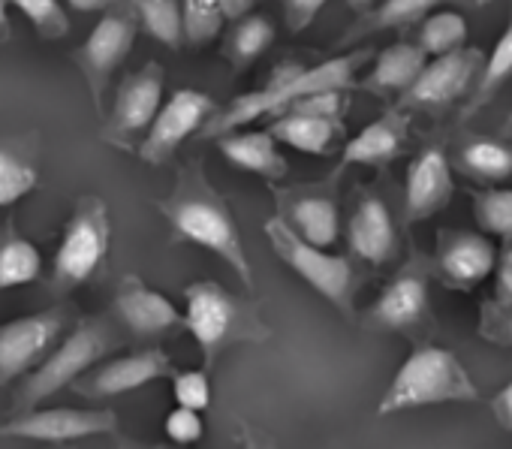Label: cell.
I'll return each mask as SVG.
<instances>
[{
    "label": "cell",
    "mask_w": 512,
    "mask_h": 449,
    "mask_svg": "<svg viewBox=\"0 0 512 449\" xmlns=\"http://www.w3.org/2000/svg\"><path fill=\"white\" fill-rule=\"evenodd\" d=\"M157 208L172 227L175 239L220 257L238 275L244 290H253V272L244 254L238 223L226 199L211 187L199 166H184L178 172L175 190L166 199H160Z\"/></svg>",
    "instance_id": "cell-1"
},
{
    "label": "cell",
    "mask_w": 512,
    "mask_h": 449,
    "mask_svg": "<svg viewBox=\"0 0 512 449\" xmlns=\"http://www.w3.org/2000/svg\"><path fill=\"white\" fill-rule=\"evenodd\" d=\"M368 58H371L368 49H356V52L329 58L323 64H314V67H302V64L281 67L263 88L235 97L223 112H217L205 124L202 136L217 139L220 133L241 130L260 118H278L290 112L299 100L317 91H350V85L356 82V73L368 64Z\"/></svg>",
    "instance_id": "cell-2"
},
{
    "label": "cell",
    "mask_w": 512,
    "mask_h": 449,
    "mask_svg": "<svg viewBox=\"0 0 512 449\" xmlns=\"http://www.w3.org/2000/svg\"><path fill=\"white\" fill-rule=\"evenodd\" d=\"M184 329L202 350L205 368H211L232 344H263L272 338V329L263 323L256 305L232 296L217 281H196L184 287Z\"/></svg>",
    "instance_id": "cell-3"
},
{
    "label": "cell",
    "mask_w": 512,
    "mask_h": 449,
    "mask_svg": "<svg viewBox=\"0 0 512 449\" xmlns=\"http://www.w3.org/2000/svg\"><path fill=\"white\" fill-rule=\"evenodd\" d=\"M446 401H479V389L452 350L422 344L395 371L389 389L377 404V413L389 416Z\"/></svg>",
    "instance_id": "cell-4"
},
{
    "label": "cell",
    "mask_w": 512,
    "mask_h": 449,
    "mask_svg": "<svg viewBox=\"0 0 512 449\" xmlns=\"http://www.w3.org/2000/svg\"><path fill=\"white\" fill-rule=\"evenodd\" d=\"M266 236L275 248V254L311 287L317 290L329 305H335L347 320H353V296H356V272L347 257L329 254V248H317L305 242L290 223L275 214L266 220Z\"/></svg>",
    "instance_id": "cell-5"
},
{
    "label": "cell",
    "mask_w": 512,
    "mask_h": 449,
    "mask_svg": "<svg viewBox=\"0 0 512 449\" xmlns=\"http://www.w3.org/2000/svg\"><path fill=\"white\" fill-rule=\"evenodd\" d=\"M109 242H112V227H109L106 202L97 196H85L73 211L61 248L55 254V284L61 290H70L91 281L109 254Z\"/></svg>",
    "instance_id": "cell-6"
},
{
    "label": "cell",
    "mask_w": 512,
    "mask_h": 449,
    "mask_svg": "<svg viewBox=\"0 0 512 449\" xmlns=\"http://www.w3.org/2000/svg\"><path fill=\"white\" fill-rule=\"evenodd\" d=\"M136 31H139V19L133 10H109L94 25L88 40L73 52V61L85 76L97 112L103 109V97L112 82V73L124 64V58L133 49Z\"/></svg>",
    "instance_id": "cell-7"
},
{
    "label": "cell",
    "mask_w": 512,
    "mask_h": 449,
    "mask_svg": "<svg viewBox=\"0 0 512 449\" xmlns=\"http://www.w3.org/2000/svg\"><path fill=\"white\" fill-rule=\"evenodd\" d=\"M217 115V103L196 88H178L172 97L163 100L151 130L142 136L136 154L151 163V166H163L166 160H172V154L199 130H205V124Z\"/></svg>",
    "instance_id": "cell-8"
},
{
    "label": "cell",
    "mask_w": 512,
    "mask_h": 449,
    "mask_svg": "<svg viewBox=\"0 0 512 449\" xmlns=\"http://www.w3.org/2000/svg\"><path fill=\"white\" fill-rule=\"evenodd\" d=\"M112 347L109 332L100 323H82L70 338H64V344L28 377L25 395H22V407L31 410L37 401L55 395L58 389L70 386L73 380H79L94 362H100Z\"/></svg>",
    "instance_id": "cell-9"
},
{
    "label": "cell",
    "mask_w": 512,
    "mask_h": 449,
    "mask_svg": "<svg viewBox=\"0 0 512 449\" xmlns=\"http://www.w3.org/2000/svg\"><path fill=\"white\" fill-rule=\"evenodd\" d=\"M163 82V67L157 61H148L142 70L130 73L115 94L103 139L118 148H127L133 145V139L145 136L163 106Z\"/></svg>",
    "instance_id": "cell-10"
},
{
    "label": "cell",
    "mask_w": 512,
    "mask_h": 449,
    "mask_svg": "<svg viewBox=\"0 0 512 449\" xmlns=\"http://www.w3.org/2000/svg\"><path fill=\"white\" fill-rule=\"evenodd\" d=\"M428 311V269L419 260H413L383 287V293L365 314V326L380 332L413 335L428 323Z\"/></svg>",
    "instance_id": "cell-11"
},
{
    "label": "cell",
    "mask_w": 512,
    "mask_h": 449,
    "mask_svg": "<svg viewBox=\"0 0 512 449\" xmlns=\"http://www.w3.org/2000/svg\"><path fill=\"white\" fill-rule=\"evenodd\" d=\"M482 55L476 49H458L449 55H437L431 58L419 79L401 94L398 109H443L449 103H455L458 97H464V91L470 88L473 76L482 73L479 70Z\"/></svg>",
    "instance_id": "cell-12"
},
{
    "label": "cell",
    "mask_w": 512,
    "mask_h": 449,
    "mask_svg": "<svg viewBox=\"0 0 512 449\" xmlns=\"http://www.w3.org/2000/svg\"><path fill=\"white\" fill-rule=\"evenodd\" d=\"M61 329H64L61 311L31 314L0 326V386H7L10 380L40 365V359L58 341Z\"/></svg>",
    "instance_id": "cell-13"
},
{
    "label": "cell",
    "mask_w": 512,
    "mask_h": 449,
    "mask_svg": "<svg viewBox=\"0 0 512 449\" xmlns=\"http://www.w3.org/2000/svg\"><path fill=\"white\" fill-rule=\"evenodd\" d=\"M118 428V416L112 410H73V407H55V410H31L7 425H0V437H22V440H40V443H64V440H82L94 434H109Z\"/></svg>",
    "instance_id": "cell-14"
},
{
    "label": "cell",
    "mask_w": 512,
    "mask_h": 449,
    "mask_svg": "<svg viewBox=\"0 0 512 449\" xmlns=\"http://www.w3.org/2000/svg\"><path fill=\"white\" fill-rule=\"evenodd\" d=\"M452 190H455V181H452V166H449L446 151L437 145L419 151L407 169V184H404L407 220H425L443 211L452 199Z\"/></svg>",
    "instance_id": "cell-15"
},
{
    "label": "cell",
    "mask_w": 512,
    "mask_h": 449,
    "mask_svg": "<svg viewBox=\"0 0 512 449\" xmlns=\"http://www.w3.org/2000/svg\"><path fill=\"white\" fill-rule=\"evenodd\" d=\"M281 217L290 227L311 245L317 248H332L341 236V214H338V199L326 190L317 187H299V190H284L278 196Z\"/></svg>",
    "instance_id": "cell-16"
},
{
    "label": "cell",
    "mask_w": 512,
    "mask_h": 449,
    "mask_svg": "<svg viewBox=\"0 0 512 449\" xmlns=\"http://www.w3.org/2000/svg\"><path fill=\"white\" fill-rule=\"evenodd\" d=\"M494 245L479 233H443L437 248V269L440 278L455 290L479 287L497 269Z\"/></svg>",
    "instance_id": "cell-17"
},
{
    "label": "cell",
    "mask_w": 512,
    "mask_h": 449,
    "mask_svg": "<svg viewBox=\"0 0 512 449\" xmlns=\"http://www.w3.org/2000/svg\"><path fill=\"white\" fill-rule=\"evenodd\" d=\"M347 245H350V254L368 266H383L395 257V248H398L395 220L389 214V205L380 196L371 193L359 199L347 223Z\"/></svg>",
    "instance_id": "cell-18"
},
{
    "label": "cell",
    "mask_w": 512,
    "mask_h": 449,
    "mask_svg": "<svg viewBox=\"0 0 512 449\" xmlns=\"http://www.w3.org/2000/svg\"><path fill=\"white\" fill-rule=\"evenodd\" d=\"M169 374H172L169 356L163 350L151 347V350L130 353V356L106 362L91 380H85L79 386V392H85L91 398H112V395L142 389V386H148V383H154L160 377H169Z\"/></svg>",
    "instance_id": "cell-19"
},
{
    "label": "cell",
    "mask_w": 512,
    "mask_h": 449,
    "mask_svg": "<svg viewBox=\"0 0 512 449\" xmlns=\"http://www.w3.org/2000/svg\"><path fill=\"white\" fill-rule=\"evenodd\" d=\"M115 311L124 320V326L142 338H154L184 326V314H178V308L163 293L151 290L139 278H124L115 296Z\"/></svg>",
    "instance_id": "cell-20"
},
{
    "label": "cell",
    "mask_w": 512,
    "mask_h": 449,
    "mask_svg": "<svg viewBox=\"0 0 512 449\" xmlns=\"http://www.w3.org/2000/svg\"><path fill=\"white\" fill-rule=\"evenodd\" d=\"M281 142L272 136V130H229L217 136L220 154L241 172L260 175L266 181H278L287 175V157L278 148Z\"/></svg>",
    "instance_id": "cell-21"
},
{
    "label": "cell",
    "mask_w": 512,
    "mask_h": 449,
    "mask_svg": "<svg viewBox=\"0 0 512 449\" xmlns=\"http://www.w3.org/2000/svg\"><path fill=\"white\" fill-rule=\"evenodd\" d=\"M407 142V115L404 109H392L362 127L353 139L344 142L341 166H383L398 157Z\"/></svg>",
    "instance_id": "cell-22"
},
{
    "label": "cell",
    "mask_w": 512,
    "mask_h": 449,
    "mask_svg": "<svg viewBox=\"0 0 512 449\" xmlns=\"http://www.w3.org/2000/svg\"><path fill=\"white\" fill-rule=\"evenodd\" d=\"M269 130L281 145H287V148H293L299 154L323 157L338 145V139L344 133V124L332 121V118L311 115V112L290 109V112L278 115Z\"/></svg>",
    "instance_id": "cell-23"
},
{
    "label": "cell",
    "mask_w": 512,
    "mask_h": 449,
    "mask_svg": "<svg viewBox=\"0 0 512 449\" xmlns=\"http://www.w3.org/2000/svg\"><path fill=\"white\" fill-rule=\"evenodd\" d=\"M425 64H428V55L422 52L419 43L416 46L413 43H395L374 58V67L362 85L371 94H395V91L404 94L419 79Z\"/></svg>",
    "instance_id": "cell-24"
},
{
    "label": "cell",
    "mask_w": 512,
    "mask_h": 449,
    "mask_svg": "<svg viewBox=\"0 0 512 449\" xmlns=\"http://www.w3.org/2000/svg\"><path fill=\"white\" fill-rule=\"evenodd\" d=\"M440 0H383L377 10H371L347 37L344 46L371 37V34H383V31H395V28H407L413 22H422L425 16H431L437 10Z\"/></svg>",
    "instance_id": "cell-25"
},
{
    "label": "cell",
    "mask_w": 512,
    "mask_h": 449,
    "mask_svg": "<svg viewBox=\"0 0 512 449\" xmlns=\"http://www.w3.org/2000/svg\"><path fill=\"white\" fill-rule=\"evenodd\" d=\"M458 163L470 178L479 181H506L512 175V145L503 139L473 136L461 145Z\"/></svg>",
    "instance_id": "cell-26"
},
{
    "label": "cell",
    "mask_w": 512,
    "mask_h": 449,
    "mask_svg": "<svg viewBox=\"0 0 512 449\" xmlns=\"http://www.w3.org/2000/svg\"><path fill=\"white\" fill-rule=\"evenodd\" d=\"M512 79V13H509V25L503 28V34L497 37L482 73H479V85L473 88V97L464 106V118L476 115L485 103H491V97Z\"/></svg>",
    "instance_id": "cell-27"
},
{
    "label": "cell",
    "mask_w": 512,
    "mask_h": 449,
    "mask_svg": "<svg viewBox=\"0 0 512 449\" xmlns=\"http://www.w3.org/2000/svg\"><path fill=\"white\" fill-rule=\"evenodd\" d=\"M130 10L139 19V28L157 43L178 49L184 43V13L181 0H130Z\"/></svg>",
    "instance_id": "cell-28"
},
{
    "label": "cell",
    "mask_w": 512,
    "mask_h": 449,
    "mask_svg": "<svg viewBox=\"0 0 512 449\" xmlns=\"http://www.w3.org/2000/svg\"><path fill=\"white\" fill-rule=\"evenodd\" d=\"M43 272V254L34 242L10 236L0 242V290L34 284Z\"/></svg>",
    "instance_id": "cell-29"
},
{
    "label": "cell",
    "mask_w": 512,
    "mask_h": 449,
    "mask_svg": "<svg viewBox=\"0 0 512 449\" xmlns=\"http://www.w3.org/2000/svg\"><path fill=\"white\" fill-rule=\"evenodd\" d=\"M275 40V25L266 16H244L226 40V58L235 70L250 67Z\"/></svg>",
    "instance_id": "cell-30"
},
{
    "label": "cell",
    "mask_w": 512,
    "mask_h": 449,
    "mask_svg": "<svg viewBox=\"0 0 512 449\" xmlns=\"http://www.w3.org/2000/svg\"><path fill=\"white\" fill-rule=\"evenodd\" d=\"M467 43V19L458 10H434L419 25V46L428 58L458 52Z\"/></svg>",
    "instance_id": "cell-31"
},
{
    "label": "cell",
    "mask_w": 512,
    "mask_h": 449,
    "mask_svg": "<svg viewBox=\"0 0 512 449\" xmlns=\"http://www.w3.org/2000/svg\"><path fill=\"white\" fill-rule=\"evenodd\" d=\"M40 184V172L34 163L13 145L0 142V208L22 202Z\"/></svg>",
    "instance_id": "cell-32"
},
{
    "label": "cell",
    "mask_w": 512,
    "mask_h": 449,
    "mask_svg": "<svg viewBox=\"0 0 512 449\" xmlns=\"http://www.w3.org/2000/svg\"><path fill=\"white\" fill-rule=\"evenodd\" d=\"M181 13H184V43L190 46L211 43L229 22L223 0H181Z\"/></svg>",
    "instance_id": "cell-33"
},
{
    "label": "cell",
    "mask_w": 512,
    "mask_h": 449,
    "mask_svg": "<svg viewBox=\"0 0 512 449\" xmlns=\"http://www.w3.org/2000/svg\"><path fill=\"white\" fill-rule=\"evenodd\" d=\"M476 223L488 236L512 239V187H494L473 196Z\"/></svg>",
    "instance_id": "cell-34"
},
{
    "label": "cell",
    "mask_w": 512,
    "mask_h": 449,
    "mask_svg": "<svg viewBox=\"0 0 512 449\" xmlns=\"http://www.w3.org/2000/svg\"><path fill=\"white\" fill-rule=\"evenodd\" d=\"M43 40H61L70 34V16L61 0H10Z\"/></svg>",
    "instance_id": "cell-35"
},
{
    "label": "cell",
    "mask_w": 512,
    "mask_h": 449,
    "mask_svg": "<svg viewBox=\"0 0 512 449\" xmlns=\"http://www.w3.org/2000/svg\"><path fill=\"white\" fill-rule=\"evenodd\" d=\"M172 395L178 407H190V410H205L211 404V383L205 371H178L172 377Z\"/></svg>",
    "instance_id": "cell-36"
},
{
    "label": "cell",
    "mask_w": 512,
    "mask_h": 449,
    "mask_svg": "<svg viewBox=\"0 0 512 449\" xmlns=\"http://www.w3.org/2000/svg\"><path fill=\"white\" fill-rule=\"evenodd\" d=\"M163 431H166V437H169L172 443H178V446H190V443H196V440L202 437L205 425H202V416H199V410H190V407H175V410L166 416V422H163Z\"/></svg>",
    "instance_id": "cell-37"
},
{
    "label": "cell",
    "mask_w": 512,
    "mask_h": 449,
    "mask_svg": "<svg viewBox=\"0 0 512 449\" xmlns=\"http://www.w3.org/2000/svg\"><path fill=\"white\" fill-rule=\"evenodd\" d=\"M329 0H284V16L290 31H305L323 10H326Z\"/></svg>",
    "instance_id": "cell-38"
},
{
    "label": "cell",
    "mask_w": 512,
    "mask_h": 449,
    "mask_svg": "<svg viewBox=\"0 0 512 449\" xmlns=\"http://www.w3.org/2000/svg\"><path fill=\"white\" fill-rule=\"evenodd\" d=\"M497 305H512V239H506V248L497 257Z\"/></svg>",
    "instance_id": "cell-39"
},
{
    "label": "cell",
    "mask_w": 512,
    "mask_h": 449,
    "mask_svg": "<svg viewBox=\"0 0 512 449\" xmlns=\"http://www.w3.org/2000/svg\"><path fill=\"white\" fill-rule=\"evenodd\" d=\"M482 335L488 341H497V344H509L512 347V305L500 308V314H488L485 323H482Z\"/></svg>",
    "instance_id": "cell-40"
},
{
    "label": "cell",
    "mask_w": 512,
    "mask_h": 449,
    "mask_svg": "<svg viewBox=\"0 0 512 449\" xmlns=\"http://www.w3.org/2000/svg\"><path fill=\"white\" fill-rule=\"evenodd\" d=\"M491 410H494V419L500 422V428L512 431V380L491 398Z\"/></svg>",
    "instance_id": "cell-41"
},
{
    "label": "cell",
    "mask_w": 512,
    "mask_h": 449,
    "mask_svg": "<svg viewBox=\"0 0 512 449\" xmlns=\"http://www.w3.org/2000/svg\"><path fill=\"white\" fill-rule=\"evenodd\" d=\"M64 4L76 13H100V10H109L115 7L118 0H64Z\"/></svg>",
    "instance_id": "cell-42"
},
{
    "label": "cell",
    "mask_w": 512,
    "mask_h": 449,
    "mask_svg": "<svg viewBox=\"0 0 512 449\" xmlns=\"http://www.w3.org/2000/svg\"><path fill=\"white\" fill-rule=\"evenodd\" d=\"M253 4H256V0H223L226 19H229V22H238V19H244V16L253 10Z\"/></svg>",
    "instance_id": "cell-43"
},
{
    "label": "cell",
    "mask_w": 512,
    "mask_h": 449,
    "mask_svg": "<svg viewBox=\"0 0 512 449\" xmlns=\"http://www.w3.org/2000/svg\"><path fill=\"white\" fill-rule=\"evenodd\" d=\"M7 7H10V0H0V40H7V34H10V13H7Z\"/></svg>",
    "instance_id": "cell-44"
},
{
    "label": "cell",
    "mask_w": 512,
    "mask_h": 449,
    "mask_svg": "<svg viewBox=\"0 0 512 449\" xmlns=\"http://www.w3.org/2000/svg\"><path fill=\"white\" fill-rule=\"evenodd\" d=\"M347 7L350 10H368V7H374V0H347Z\"/></svg>",
    "instance_id": "cell-45"
},
{
    "label": "cell",
    "mask_w": 512,
    "mask_h": 449,
    "mask_svg": "<svg viewBox=\"0 0 512 449\" xmlns=\"http://www.w3.org/2000/svg\"><path fill=\"white\" fill-rule=\"evenodd\" d=\"M244 449H269V446H266V443H260L253 434H247V437H244Z\"/></svg>",
    "instance_id": "cell-46"
},
{
    "label": "cell",
    "mask_w": 512,
    "mask_h": 449,
    "mask_svg": "<svg viewBox=\"0 0 512 449\" xmlns=\"http://www.w3.org/2000/svg\"><path fill=\"white\" fill-rule=\"evenodd\" d=\"M503 133H506V136H512V115H509V121H506V127H503Z\"/></svg>",
    "instance_id": "cell-47"
},
{
    "label": "cell",
    "mask_w": 512,
    "mask_h": 449,
    "mask_svg": "<svg viewBox=\"0 0 512 449\" xmlns=\"http://www.w3.org/2000/svg\"><path fill=\"white\" fill-rule=\"evenodd\" d=\"M473 4H479V7H482V4H491V0H473Z\"/></svg>",
    "instance_id": "cell-48"
}]
</instances>
